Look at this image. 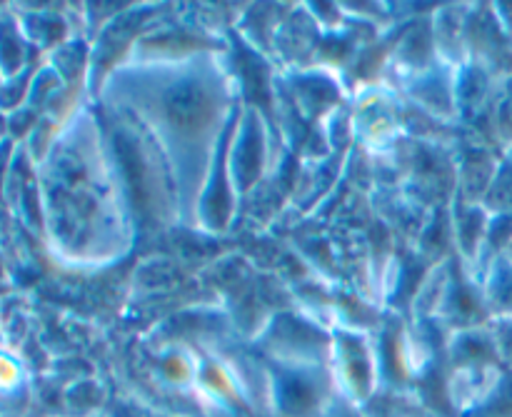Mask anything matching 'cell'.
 <instances>
[{"label": "cell", "instance_id": "cell-5", "mask_svg": "<svg viewBox=\"0 0 512 417\" xmlns=\"http://www.w3.org/2000/svg\"><path fill=\"white\" fill-rule=\"evenodd\" d=\"M493 130L503 148H512V75L498 83L493 100Z\"/></svg>", "mask_w": 512, "mask_h": 417}, {"label": "cell", "instance_id": "cell-4", "mask_svg": "<svg viewBox=\"0 0 512 417\" xmlns=\"http://www.w3.org/2000/svg\"><path fill=\"white\" fill-rule=\"evenodd\" d=\"M460 417H512V370H503L488 393Z\"/></svg>", "mask_w": 512, "mask_h": 417}, {"label": "cell", "instance_id": "cell-8", "mask_svg": "<svg viewBox=\"0 0 512 417\" xmlns=\"http://www.w3.org/2000/svg\"><path fill=\"white\" fill-rule=\"evenodd\" d=\"M320 417H365V413H363V408H358L355 403L345 400L343 395H338V398L330 403V408L325 410Z\"/></svg>", "mask_w": 512, "mask_h": 417}, {"label": "cell", "instance_id": "cell-11", "mask_svg": "<svg viewBox=\"0 0 512 417\" xmlns=\"http://www.w3.org/2000/svg\"><path fill=\"white\" fill-rule=\"evenodd\" d=\"M0 417H3V413H0Z\"/></svg>", "mask_w": 512, "mask_h": 417}, {"label": "cell", "instance_id": "cell-2", "mask_svg": "<svg viewBox=\"0 0 512 417\" xmlns=\"http://www.w3.org/2000/svg\"><path fill=\"white\" fill-rule=\"evenodd\" d=\"M483 295L493 318H512V258L500 255L483 273Z\"/></svg>", "mask_w": 512, "mask_h": 417}, {"label": "cell", "instance_id": "cell-1", "mask_svg": "<svg viewBox=\"0 0 512 417\" xmlns=\"http://www.w3.org/2000/svg\"><path fill=\"white\" fill-rule=\"evenodd\" d=\"M193 55L183 63L143 65L148 80H140L135 113L160 138L165 160L173 165L175 195L183 218L198 215L200 190L208 183L210 155L218 150L225 115L233 110L228 83L215 63Z\"/></svg>", "mask_w": 512, "mask_h": 417}, {"label": "cell", "instance_id": "cell-10", "mask_svg": "<svg viewBox=\"0 0 512 417\" xmlns=\"http://www.w3.org/2000/svg\"><path fill=\"white\" fill-rule=\"evenodd\" d=\"M508 255H510V258H512V248H510V250H508Z\"/></svg>", "mask_w": 512, "mask_h": 417}, {"label": "cell", "instance_id": "cell-7", "mask_svg": "<svg viewBox=\"0 0 512 417\" xmlns=\"http://www.w3.org/2000/svg\"><path fill=\"white\" fill-rule=\"evenodd\" d=\"M490 333H493L495 348H498L500 365L512 370V318H493L490 320Z\"/></svg>", "mask_w": 512, "mask_h": 417}, {"label": "cell", "instance_id": "cell-9", "mask_svg": "<svg viewBox=\"0 0 512 417\" xmlns=\"http://www.w3.org/2000/svg\"><path fill=\"white\" fill-rule=\"evenodd\" d=\"M8 138V118H3V113H0V143Z\"/></svg>", "mask_w": 512, "mask_h": 417}, {"label": "cell", "instance_id": "cell-6", "mask_svg": "<svg viewBox=\"0 0 512 417\" xmlns=\"http://www.w3.org/2000/svg\"><path fill=\"white\" fill-rule=\"evenodd\" d=\"M103 417H193L183 415L178 410H165L158 405L148 403V400L138 398V395H123V398L110 400L108 410Z\"/></svg>", "mask_w": 512, "mask_h": 417}, {"label": "cell", "instance_id": "cell-3", "mask_svg": "<svg viewBox=\"0 0 512 417\" xmlns=\"http://www.w3.org/2000/svg\"><path fill=\"white\" fill-rule=\"evenodd\" d=\"M25 43L28 38H23L18 23L10 20V15H0V73L5 80L23 73L20 68L25 60Z\"/></svg>", "mask_w": 512, "mask_h": 417}]
</instances>
